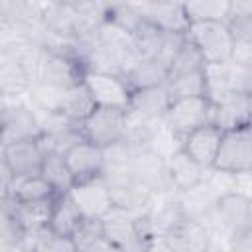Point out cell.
Masks as SVG:
<instances>
[{"label": "cell", "mask_w": 252, "mask_h": 252, "mask_svg": "<svg viewBox=\"0 0 252 252\" xmlns=\"http://www.w3.org/2000/svg\"><path fill=\"white\" fill-rule=\"evenodd\" d=\"M248 173H250V179H252V169H250V171H248Z\"/></svg>", "instance_id": "d590c367"}, {"label": "cell", "mask_w": 252, "mask_h": 252, "mask_svg": "<svg viewBox=\"0 0 252 252\" xmlns=\"http://www.w3.org/2000/svg\"><path fill=\"white\" fill-rule=\"evenodd\" d=\"M100 230L106 240L122 252H150L152 250V224L148 213H132L114 207L102 220Z\"/></svg>", "instance_id": "6da1fadb"}, {"label": "cell", "mask_w": 252, "mask_h": 252, "mask_svg": "<svg viewBox=\"0 0 252 252\" xmlns=\"http://www.w3.org/2000/svg\"><path fill=\"white\" fill-rule=\"evenodd\" d=\"M142 18L156 24L158 28L169 32V33H187L189 30V18L185 14L183 4H136Z\"/></svg>", "instance_id": "ac0fdd59"}, {"label": "cell", "mask_w": 252, "mask_h": 252, "mask_svg": "<svg viewBox=\"0 0 252 252\" xmlns=\"http://www.w3.org/2000/svg\"><path fill=\"white\" fill-rule=\"evenodd\" d=\"M85 217L81 215L77 203L69 193L55 195L51 203V219H49V230L57 236L75 238L77 232L83 228Z\"/></svg>", "instance_id": "e0dca14e"}, {"label": "cell", "mask_w": 252, "mask_h": 252, "mask_svg": "<svg viewBox=\"0 0 252 252\" xmlns=\"http://www.w3.org/2000/svg\"><path fill=\"white\" fill-rule=\"evenodd\" d=\"M165 91L171 102L191 96H207V75L205 71H197V73L169 77L165 83Z\"/></svg>", "instance_id": "83f0119b"}, {"label": "cell", "mask_w": 252, "mask_h": 252, "mask_svg": "<svg viewBox=\"0 0 252 252\" xmlns=\"http://www.w3.org/2000/svg\"><path fill=\"white\" fill-rule=\"evenodd\" d=\"M77 252H122L118 246H114L110 240L104 238L100 230V222L85 220L83 228L73 238Z\"/></svg>", "instance_id": "f1b7e54d"}, {"label": "cell", "mask_w": 252, "mask_h": 252, "mask_svg": "<svg viewBox=\"0 0 252 252\" xmlns=\"http://www.w3.org/2000/svg\"><path fill=\"white\" fill-rule=\"evenodd\" d=\"M69 195L77 203L85 220L100 222L114 209V201H112V195H110V189H108L104 177L77 183Z\"/></svg>", "instance_id": "9c48e42d"}, {"label": "cell", "mask_w": 252, "mask_h": 252, "mask_svg": "<svg viewBox=\"0 0 252 252\" xmlns=\"http://www.w3.org/2000/svg\"><path fill=\"white\" fill-rule=\"evenodd\" d=\"M169 104H171V100L165 91V85L154 87V89H142V91L132 93L128 112H132L148 122H163V116H165Z\"/></svg>", "instance_id": "d6986e66"}, {"label": "cell", "mask_w": 252, "mask_h": 252, "mask_svg": "<svg viewBox=\"0 0 252 252\" xmlns=\"http://www.w3.org/2000/svg\"><path fill=\"white\" fill-rule=\"evenodd\" d=\"M207 63L203 59V55L199 53V49L187 39L185 35V43L183 47L177 51L175 59L171 61V67H169V77H175V75H187V73H197V71H205Z\"/></svg>", "instance_id": "4dcf8cb0"}, {"label": "cell", "mask_w": 252, "mask_h": 252, "mask_svg": "<svg viewBox=\"0 0 252 252\" xmlns=\"http://www.w3.org/2000/svg\"><path fill=\"white\" fill-rule=\"evenodd\" d=\"M213 215L220 222V226H224L232 234V232L248 226V197H244L236 191L224 193L217 199V203L213 207Z\"/></svg>", "instance_id": "ffe728a7"}, {"label": "cell", "mask_w": 252, "mask_h": 252, "mask_svg": "<svg viewBox=\"0 0 252 252\" xmlns=\"http://www.w3.org/2000/svg\"><path fill=\"white\" fill-rule=\"evenodd\" d=\"M226 71H228L230 93H240V94L252 96V59L230 61L226 65Z\"/></svg>", "instance_id": "1f68e13d"}, {"label": "cell", "mask_w": 252, "mask_h": 252, "mask_svg": "<svg viewBox=\"0 0 252 252\" xmlns=\"http://www.w3.org/2000/svg\"><path fill=\"white\" fill-rule=\"evenodd\" d=\"M83 138L100 148H110L126 138V110L96 106V110L81 124Z\"/></svg>", "instance_id": "8992f818"}, {"label": "cell", "mask_w": 252, "mask_h": 252, "mask_svg": "<svg viewBox=\"0 0 252 252\" xmlns=\"http://www.w3.org/2000/svg\"><path fill=\"white\" fill-rule=\"evenodd\" d=\"M67 165L75 177V185L102 177L104 171V148L91 144L87 140L79 142L65 154Z\"/></svg>", "instance_id": "7c38bea8"}, {"label": "cell", "mask_w": 252, "mask_h": 252, "mask_svg": "<svg viewBox=\"0 0 252 252\" xmlns=\"http://www.w3.org/2000/svg\"><path fill=\"white\" fill-rule=\"evenodd\" d=\"M85 73L87 65L79 57V53L75 55L61 49H47L37 61V75L41 79V85L57 91H67L83 83Z\"/></svg>", "instance_id": "277c9868"}, {"label": "cell", "mask_w": 252, "mask_h": 252, "mask_svg": "<svg viewBox=\"0 0 252 252\" xmlns=\"http://www.w3.org/2000/svg\"><path fill=\"white\" fill-rule=\"evenodd\" d=\"M130 35H132V43H134V49L140 61H152V59L161 57L169 32L142 18V22L132 30Z\"/></svg>", "instance_id": "603a6c76"}, {"label": "cell", "mask_w": 252, "mask_h": 252, "mask_svg": "<svg viewBox=\"0 0 252 252\" xmlns=\"http://www.w3.org/2000/svg\"><path fill=\"white\" fill-rule=\"evenodd\" d=\"M185 35L207 65H226L234 57V39L226 22H191Z\"/></svg>", "instance_id": "3957f363"}, {"label": "cell", "mask_w": 252, "mask_h": 252, "mask_svg": "<svg viewBox=\"0 0 252 252\" xmlns=\"http://www.w3.org/2000/svg\"><path fill=\"white\" fill-rule=\"evenodd\" d=\"M53 199L51 201H37V203L12 201V205L6 207V213L22 226L24 232L47 230L49 228V219H51V203H53Z\"/></svg>", "instance_id": "7402d4cb"}, {"label": "cell", "mask_w": 252, "mask_h": 252, "mask_svg": "<svg viewBox=\"0 0 252 252\" xmlns=\"http://www.w3.org/2000/svg\"><path fill=\"white\" fill-rule=\"evenodd\" d=\"M167 167H169V177L173 183V189L177 193L189 191L197 185H201L207 179V167L197 163L193 158H189L181 148L171 152L167 156Z\"/></svg>", "instance_id": "2e32d148"}, {"label": "cell", "mask_w": 252, "mask_h": 252, "mask_svg": "<svg viewBox=\"0 0 252 252\" xmlns=\"http://www.w3.org/2000/svg\"><path fill=\"white\" fill-rule=\"evenodd\" d=\"M108 189H110L114 207L124 209V211H132V213H142L154 197V193L150 189H146L138 179H130V181L112 185Z\"/></svg>", "instance_id": "484cf974"}, {"label": "cell", "mask_w": 252, "mask_h": 252, "mask_svg": "<svg viewBox=\"0 0 252 252\" xmlns=\"http://www.w3.org/2000/svg\"><path fill=\"white\" fill-rule=\"evenodd\" d=\"M191 22H226L230 16V2H189L183 4Z\"/></svg>", "instance_id": "f546056e"}, {"label": "cell", "mask_w": 252, "mask_h": 252, "mask_svg": "<svg viewBox=\"0 0 252 252\" xmlns=\"http://www.w3.org/2000/svg\"><path fill=\"white\" fill-rule=\"evenodd\" d=\"M228 252H252V226H244L230 234Z\"/></svg>", "instance_id": "836d02e7"}, {"label": "cell", "mask_w": 252, "mask_h": 252, "mask_svg": "<svg viewBox=\"0 0 252 252\" xmlns=\"http://www.w3.org/2000/svg\"><path fill=\"white\" fill-rule=\"evenodd\" d=\"M248 226H252V197L248 199Z\"/></svg>", "instance_id": "e575fe53"}, {"label": "cell", "mask_w": 252, "mask_h": 252, "mask_svg": "<svg viewBox=\"0 0 252 252\" xmlns=\"http://www.w3.org/2000/svg\"><path fill=\"white\" fill-rule=\"evenodd\" d=\"M94 110H96L94 98L91 96V93L85 87V83H79V85L63 91L57 114L63 116L65 120H69L71 124L81 126Z\"/></svg>", "instance_id": "44dd1931"}, {"label": "cell", "mask_w": 252, "mask_h": 252, "mask_svg": "<svg viewBox=\"0 0 252 252\" xmlns=\"http://www.w3.org/2000/svg\"><path fill=\"white\" fill-rule=\"evenodd\" d=\"M213 169L238 175L252 169V126H236L222 132L220 148Z\"/></svg>", "instance_id": "5b68a950"}, {"label": "cell", "mask_w": 252, "mask_h": 252, "mask_svg": "<svg viewBox=\"0 0 252 252\" xmlns=\"http://www.w3.org/2000/svg\"><path fill=\"white\" fill-rule=\"evenodd\" d=\"M134 175L154 195L175 191L169 177L167 158H163L154 146L134 148Z\"/></svg>", "instance_id": "52a82bcc"}, {"label": "cell", "mask_w": 252, "mask_h": 252, "mask_svg": "<svg viewBox=\"0 0 252 252\" xmlns=\"http://www.w3.org/2000/svg\"><path fill=\"white\" fill-rule=\"evenodd\" d=\"M167 252H211V232L203 220L183 217L163 238Z\"/></svg>", "instance_id": "30bf717a"}, {"label": "cell", "mask_w": 252, "mask_h": 252, "mask_svg": "<svg viewBox=\"0 0 252 252\" xmlns=\"http://www.w3.org/2000/svg\"><path fill=\"white\" fill-rule=\"evenodd\" d=\"M169 79V67L158 59L152 61H138L124 81L128 83L130 91H142V89H154V87H163Z\"/></svg>", "instance_id": "cb8c5ba5"}, {"label": "cell", "mask_w": 252, "mask_h": 252, "mask_svg": "<svg viewBox=\"0 0 252 252\" xmlns=\"http://www.w3.org/2000/svg\"><path fill=\"white\" fill-rule=\"evenodd\" d=\"M220 140H222V130L217 124H207L191 132L181 142V150L203 167L213 169L219 148H220Z\"/></svg>", "instance_id": "5bb4252c"}, {"label": "cell", "mask_w": 252, "mask_h": 252, "mask_svg": "<svg viewBox=\"0 0 252 252\" xmlns=\"http://www.w3.org/2000/svg\"><path fill=\"white\" fill-rule=\"evenodd\" d=\"M252 120V96L240 94V93H228L220 100L215 102V120L222 132L250 124Z\"/></svg>", "instance_id": "9a60e30c"}, {"label": "cell", "mask_w": 252, "mask_h": 252, "mask_svg": "<svg viewBox=\"0 0 252 252\" xmlns=\"http://www.w3.org/2000/svg\"><path fill=\"white\" fill-rule=\"evenodd\" d=\"M39 175L53 187L55 195L71 193V189L75 187V177L67 165L65 156L61 154H45Z\"/></svg>", "instance_id": "4316f807"}, {"label": "cell", "mask_w": 252, "mask_h": 252, "mask_svg": "<svg viewBox=\"0 0 252 252\" xmlns=\"http://www.w3.org/2000/svg\"><path fill=\"white\" fill-rule=\"evenodd\" d=\"M30 252H77V246L73 238L57 236L47 228L33 238Z\"/></svg>", "instance_id": "d6a6232c"}, {"label": "cell", "mask_w": 252, "mask_h": 252, "mask_svg": "<svg viewBox=\"0 0 252 252\" xmlns=\"http://www.w3.org/2000/svg\"><path fill=\"white\" fill-rule=\"evenodd\" d=\"M6 197L18 203H37V201H51L55 197V191L41 175H32V177L12 179Z\"/></svg>", "instance_id": "d4e9b609"}, {"label": "cell", "mask_w": 252, "mask_h": 252, "mask_svg": "<svg viewBox=\"0 0 252 252\" xmlns=\"http://www.w3.org/2000/svg\"><path fill=\"white\" fill-rule=\"evenodd\" d=\"M215 120V102L209 96H191L173 100L163 116V126L171 138L179 144L197 128L213 124Z\"/></svg>", "instance_id": "7a4b0ae2"}, {"label": "cell", "mask_w": 252, "mask_h": 252, "mask_svg": "<svg viewBox=\"0 0 252 252\" xmlns=\"http://www.w3.org/2000/svg\"><path fill=\"white\" fill-rule=\"evenodd\" d=\"M43 152L37 144V140H22L4 146L2 159H4V169L14 177H32L41 173L43 165Z\"/></svg>", "instance_id": "8fae6325"}, {"label": "cell", "mask_w": 252, "mask_h": 252, "mask_svg": "<svg viewBox=\"0 0 252 252\" xmlns=\"http://www.w3.org/2000/svg\"><path fill=\"white\" fill-rule=\"evenodd\" d=\"M83 83L89 89L91 96L94 98L96 106L128 110L132 91L122 77L112 75V73H104V71L89 69L83 77Z\"/></svg>", "instance_id": "ba28073f"}, {"label": "cell", "mask_w": 252, "mask_h": 252, "mask_svg": "<svg viewBox=\"0 0 252 252\" xmlns=\"http://www.w3.org/2000/svg\"><path fill=\"white\" fill-rule=\"evenodd\" d=\"M43 134V126L35 118V114L22 106L14 104L10 108H4L2 114V142L4 146L22 142V140H37Z\"/></svg>", "instance_id": "4fadbf2b"}]
</instances>
